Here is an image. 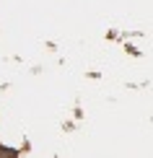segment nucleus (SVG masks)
Segmentation results:
<instances>
[{
  "label": "nucleus",
  "instance_id": "nucleus-1",
  "mask_svg": "<svg viewBox=\"0 0 153 158\" xmlns=\"http://www.w3.org/2000/svg\"><path fill=\"white\" fill-rule=\"evenodd\" d=\"M0 156H3V158H16L13 150H5V148H0Z\"/></svg>",
  "mask_w": 153,
  "mask_h": 158
}]
</instances>
